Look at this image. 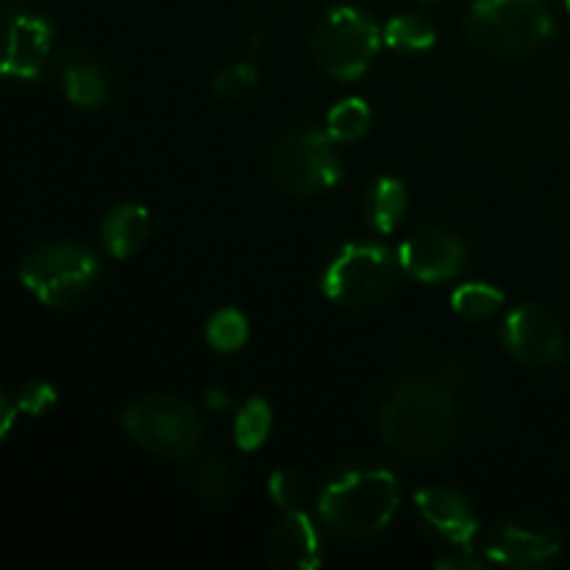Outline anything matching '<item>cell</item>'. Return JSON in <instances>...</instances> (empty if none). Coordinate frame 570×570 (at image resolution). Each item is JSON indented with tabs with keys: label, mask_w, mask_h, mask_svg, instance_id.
Listing matches in <instances>:
<instances>
[{
	"label": "cell",
	"mask_w": 570,
	"mask_h": 570,
	"mask_svg": "<svg viewBox=\"0 0 570 570\" xmlns=\"http://www.w3.org/2000/svg\"><path fill=\"white\" fill-rule=\"evenodd\" d=\"M504 306V293L490 284H460L451 293V309L462 317V321H488L490 315Z\"/></svg>",
	"instance_id": "obj_22"
},
{
	"label": "cell",
	"mask_w": 570,
	"mask_h": 570,
	"mask_svg": "<svg viewBox=\"0 0 570 570\" xmlns=\"http://www.w3.org/2000/svg\"><path fill=\"white\" fill-rule=\"evenodd\" d=\"M382 42L384 33L365 11L354 6H334L312 33V59L326 76L356 81L367 72Z\"/></svg>",
	"instance_id": "obj_7"
},
{
	"label": "cell",
	"mask_w": 570,
	"mask_h": 570,
	"mask_svg": "<svg viewBox=\"0 0 570 570\" xmlns=\"http://www.w3.org/2000/svg\"><path fill=\"white\" fill-rule=\"evenodd\" d=\"M401 504L399 482L384 468H354L323 488L317 512L334 534L371 540L390 527Z\"/></svg>",
	"instance_id": "obj_2"
},
{
	"label": "cell",
	"mask_w": 570,
	"mask_h": 570,
	"mask_svg": "<svg viewBox=\"0 0 570 570\" xmlns=\"http://www.w3.org/2000/svg\"><path fill=\"white\" fill-rule=\"evenodd\" d=\"M399 265L382 245L351 243L323 273V295L343 309H371L390 295Z\"/></svg>",
	"instance_id": "obj_8"
},
{
	"label": "cell",
	"mask_w": 570,
	"mask_h": 570,
	"mask_svg": "<svg viewBox=\"0 0 570 570\" xmlns=\"http://www.w3.org/2000/svg\"><path fill=\"white\" fill-rule=\"evenodd\" d=\"M460 426L454 393L434 379L406 382L384 401L379 429L395 454L426 460L454 440Z\"/></svg>",
	"instance_id": "obj_1"
},
{
	"label": "cell",
	"mask_w": 570,
	"mask_h": 570,
	"mask_svg": "<svg viewBox=\"0 0 570 570\" xmlns=\"http://www.w3.org/2000/svg\"><path fill=\"white\" fill-rule=\"evenodd\" d=\"M384 45L401 53H421L438 42L432 22H426L417 14H399L384 26Z\"/></svg>",
	"instance_id": "obj_20"
},
{
	"label": "cell",
	"mask_w": 570,
	"mask_h": 570,
	"mask_svg": "<svg viewBox=\"0 0 570 570\" xmlns=\"http://www.w3.org/2000/svg\"><path fill=\"white\" fill-rule=\"evenodd\" d=\"M267 566L276 570H315L321 566V538L301 510H287L267 534Z\"/></svg>",
	"instance_id": "obj_14"
},
{
	"label": "cell",
	"mask_w": 570,
	"mask_h": 570,
	"mask_svg": "<svg viewBox=\"0 0 570 570\" xmlns=\"http://www.w3.org/2000/svg\"><path fill=\"white\" fill-rule=\"evenodd\" d=\"M271 404L265 399H259V395H254V399H248L239 406L237 421H234V443H237L239 451H256L271 438Z\"/></svg>",
	"instance_id": "obj_18"
},
{
	"label": "cell",
	"mask_w": 570,
	"mask_h": 570,
	"mask_svg": "<svg viewBox=\"0 0 570 570\" xmlns=\"http://www.w3.org/2000/svg\"><path fill=\"white\" fill-rule=\"evenodd\" d=\"M150 237V215L145 206L139 204H122L106 215L104 226H100V239L104 248L109 250L115 259H128L137 254Z\"/></svg>",
	"instance_id": "obj_15"
},
{
	"label": "cell",
	"mask_w": 570,
	"mask_h": 570,
	"mask_svg": "<svg viewBox=\"0 0 570 570\" xmlns=\"http://www.w3.org/2000/svg\"><path fill=\"white\" fill-rule=\"evenodd\" d=\"M456 551H460V554L438 560V568L440 570H482L484 566H490L488 557H473L471 554L473 549H456Z\"/></svg>",
	"instance_id": "obj_27"
},
{
	"label": "cell",
	"mask_w": 570,
	"mask_h": 570,
	"mask_svg": "<svg viewBox=\"0 0 570 570\" xmlns=\"http://www.w3.org/2000/svg\"><path fill=\"white\" fill-rule=\"evenodd\" d=\"M259 83V70L250 61H237L215 78V98L237 100Z\"/></svg>",
	"instance_id": "obj_24"
},
{
	"label": "cell",
	"mask_w": 570,
	"mask_h": 570,
	"mask_svg": "<svg viewBox=\"0 0 570 570\" xmlns=\"http://www.w3.org/2000/svg\"><path fill=\"white\" fill-rule=\"evenodd\" d=\"M401 271L415 282L438 284L456 278L468 265V250L460 237L443 228H421L399 250Z\"/></svg>",
	"instance_id": "obj_11"
},
{
	"label": "cell",
	"mask_w": 570,
	"mask_h": 570,
	"mask_svg": "<svg viewBox=\"0 0 570 570\" xmlns=\"http://www.w3.org/2000/svg\"><path fill=\"white\" fill-rule=\"evenodd\" d=\"M206 404H209L212 410H220V406H226V395H223L220 390H209V393H206Z\"/></svg>",
	"instance_id": "obj_28"
},
{
	"label": "cell",
	"mask_w": 570,
	"mask_h": 570,
	"mask_svg": "<svg viewBox=\"0 0 570 570\" xmlns=\"http://www.w3.org/2000/svg\"><path fill=\"white\" fill-rule=\"evenodd\" d=\"M507 354L527 367H549L568 356V340L557 317L538 304L512 309L501 332Z\"/></svg>",
	"instance_id": "obj_10"
},
{
	"label": "cell",
	"mask_w": 570,
	"mask_h": 570,
	"mask_svg": "<svg viewBox=\"0 0 570 570\" xmlns=\"http://www.w3.org/2000/svg\"><path fill=\"white\" fill-rule=\"evenodd\" d=\"M373 120L371 106L362 98H345L328 111L326 117V134L334 142H356L367 134Z\"/></svg>",
	"instance_id": "obj_21"
},
{
	"label": "cell",
	"mask_w": 570,
	"mask_h": 570,
	"mask_svg": "<svg viewBox=\"0 0 570 570\" xmlns=\"http://www.w3.org/2000/svg\"><path fill=\"white\" fill-rule=\"evenodd\" d=\"M406 215V187L399 178H376L365 193V220L373 232L393 234Z\"/></svg>",
	"instance_id": "obj_16"
},
{
	"label": "cell",
	"mask_w": 570,
	"mask_h": 570,
	"mask_svg": "<svg viewBox=\"0 0 570 570\" xmlns=\"http://www.w3.org/2000/svg\"><path fill=\"white\" fill-rule=\"evenodd\" d=\"M332 145L334 139L315 128H293L282 134L267 159L271 181L289 198H312L326 193L343 176L340 156Z\"/></svg>",
	"instance_id": "obj_6"
},
{
	"label": "cell",
	"mask_w": 570,
	"mask_h": 570,
	"mask_svg": "<svg viewBox=\"0 0 570 570\" xmlns=\"http://www.w3.org/2000/svg\"><path fill=\"white\" fill-rule=\"evenodd\" d=\"M566 6H568V14H570V0H566Z\"/></svg>",
	"instance_id": "obj_29"
},
{
	"label": "cell",
	"mask_w": 570,
	"mask_h": 570,
	"mask_svg": "<svg viewBox=\"0 0 570 570\" xmlns=\"http://www.w3.org/2000/svg\"><path fill=\"white\" fill-rule=\"evenodd\" d=\"M193 488L209 507H226L232 501L234 471L220 456H206L193 471Z\"/></svg>",
	"instance_id": "obj_19"
},
{
	"label": "cell",
	"mask_w": 570,
	"mask_h": 570,
	"mask_svg": "<svg viewBox=\"0 0 570 570\" xmlns=\"http://www.w3.org/2000/svg\"><path fill=\"white\" fill-rule=\"evenodd\" d=\"M562 554V538L551 523L534 515H512L490 532L484 557L504 568H546Z\"/></svg>",
	"instance_id": "obj_9"
},
{
	"label": "cell",
	"mask_w": 570,
	"mask_h": 570,
	"mask_svg": "<svg viewBox=\"0 0 570 570\" xmlns=\"http://www.w3.org/2000/svg\"><path fill=\"white\" fill-rule=\"evenodd\" d=\"M20 282L50 309H72L100 282V262L78 243H48L20 265Z\"/></svg>",
	"instance_id": "obj_4"
},
{
	"label": "cell",
	"mask_w": 570,
	"mask_h": 570,
	"mask_svg": "<svg viewBox=\"0 0 570 570\" xmlns=\"http://www.w3.org/2000/svg\"><path fill=\"white\" fill-rule=\"evenodd\" d=\"M53 45V28L31 11H14L6 17L3 76L17 81H37Z\"/></svg>",
	"instance_id": "obj_12"
},
{
	"label": "cell",
	"mask_w": 570,
	"mask_h": 570,
	"mask_svg": "<svg viewBox=\"0 0 570 570\" xmlns=\"http://www.w3.org/2000/svg\"><path fill=\"white\" fill-rule=\"evenodd\" d=\"M415 510L429 532L456 549H471L479 534V518L460 493L449 488H423L415 493Z\"/></svg>",
	"instance_id": "obj_13"
},
{
	"label": "cell",
	"mask_w": 570,
	"mask_h": 570,
	"mask_svg": "<svg viewBox=\"0 0 570 570\" xmlns=\"http://www.w3.org/2000/svg\"><path fill=\"white\" fill-rule=\"evenodd\" d=\"M56 404V390L48 382H28L17 395V415H45Z\"/></svg>",
	"instance_id": "obj_25"
},
{
	"label": "cell",
	"mask_w": 570,
	"mask_h": 570,
	"mask_svg": "<svg viewBox=\"0 0 570 570\" xmlns=\"http://www.w3.org/2000/svg\"><path fill=\"white\" fill-rule=\"evenodd\" d=\"M65 92L81 109H100V106L109 104L111 87L98 65L76 59L65 70Z\"/></svg>",
	"instance_id": "obj_17"
},
{
	"label": "cell",
	"mask_w": 570,
	"mask_h": 570,
	"mask_svg": "<svg viewBox=\"0 0 570 570\" xmlns=\"http://www.w3.org/2000/svg\"><path fill=\"white\" fill-rule=\"evenodd\" d=\"M128 438L159 460H189L204 438L198 412L176 395H142L122 410Z\"/></svg>",
	"instance_id": "obj_5"
},
{
	"label": "cell",
	"mask_w": 570,
	"mask_h": 570,
	"mask_svg": "<svg viewBox=\"0 0 570 570\" xmlns=\"http://www.w3.org/2000/svg\"><path fill=\"white\" fill-rule=\"evenodd\" d=\"M206 343L220 354H234L243 348L248 343V321L243 312L232 309V306L217 309L206 323Z\"/></svg>",
	"instance_id": "obj_23"
},
{
	"label": "cell",
	"mask_w": 570,
	"mask_h": 570,
	"mask_svg": "<svg viewBox=\"0 0 570 570\" xmlns=\"http://www.w3.org/2000/svg\"><path fill=\"white\" fill-rule=\"evenodd\" d=\"M267 490H271L273 501H276L278 507H284V510H298L301 495H304V490H301V482L289 471L273 473L271 482H267Z\"/></svg>",
	"instance_id": "obj_26"
},
{
	"label": "cell",
	"mask_w": 570,
	"mask_h": 570,
	"mask_svg": "<svg viewBox=\"0 0 570 570\" xmlns=\"http://www.w3.org/2000/svg\"><path fill=\"white\" fill-rule=\"evenodd\" d=\"M551 31L546 0H476L465 17L468 39L490 56H527L549 42Z\"/></svg>",
	"instance_id": "obj_3"
}]
</instances>
